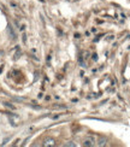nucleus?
Segmentation results:
<instances>
[{"mask_svg": "<svg viewBox=\"0 0 130 147\" xmlns=\"http://www.w3.org/2000/svg\"><path fill=\"white\" fill-rule=\"evenodd\" d=\"M82 146L84 147H94L96 146V140L94 136H87L83 139V141H82Z\"/></svg>", "mask_w": 130, "mask_h": 147, "instance_id": "1", "label": "nucleus"}, {"mask_svg": "<svg viewBox=\"0 0 130 147\" xmlns=\"http://www.w3.org/2000/svg\"><path fill=\"white\" fill-rule=\"evenodd\" d=\"M42 146H43V147H54V146H57V141H55V139H54V138H52V136H47V138L43 139Z\"/></svg>", "mask_w": 130, "mask_h": 147, "instance_id": "2", "label": "nucleus"}, {"mask_svg": "<svg viewBox=\"0 0 130 147\" xmlns=\"http://www.w3.org/2000/svg\"><path fill=\"white\" fill-rule=\"evenodd\" d=\"M107 138L106 136H101V138H99L98 139V141H96V146L98 147H104V146H106L107 145Z\"/></svg>", "mask_w": 130, "mask_h": 147, "instance_id": "3", "label": "nucleus"}, {"mask_svg": "<svg viewBox=\"0 0 130 147\" xmlns=\"http://www.w3.org/2000/svg\"><path fill=\"white\" fill-rule=\"evenodd\" d=\"M76 142H73V141H67L66 144H64V147H76Z\"/></svg>", "mask_w": 130, "mask_h": 147, "instance_id": "4", "label": "nucleus"}, {"mask_svg": "<svg viewBox=\"0 0 130 147\" xmlns=\"http://www.w3.org/2000/svg\"><path fill=\"white\" fill-rule=\"evenodd\" d=\"M89 54H90V53H89L88 51H84V52H83V56H82L83 59H88V58H89Z\"/></svg>", "mask_w": 130, "mask_h": 147, "instance_id": "5", "label": "nucleus"}]
</instances>
